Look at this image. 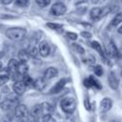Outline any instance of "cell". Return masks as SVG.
<instances>
[{
  "label": "cell",
  "mask_w": 122,
  "mask_h": 122,
  "mask_svg": "<svg viewBox=\"0 0 122 122\" xmlns=\"http://www.w3.org/2000/svg\"><path fill=\"white\" fill-rule=\"evenodd\" d=\"M27 33V30L24 28L20 27H13V28H9L5 31V35L13 41H20L22 40Z\"/></svg>",
  "instance_id": "obj_1"
},
{
  "label": "cell",
  "mask_w": 122,
  "mask_h": 122,
  "mask_svg": "<svg viewBox=\"0 0 122 122\" xmlns=\"http://www.w3.org/2000/svg\"><path fill=\"white\" fill-rule=\"evenodd\" d=\"M62 111L67 114H71L76 109V101L72 97H65L60 102Z\"/></svg>",
  "instance_id": "obj_2"
},
{
  "label": "cell",
  "mask_w": 122,
  "mask_h": 122,
  "mask_svg": "<svg viewBox=\"0 0 122 122\" xmlns=\"http://www.w3.org/2000/svg\"><path fill=\"white\" fill-rule=\"evenodd\" d=\"M67 11V7L65 6V4H63L62 2H56L54 3L51 7V14L54 15V16H60L65 14Z\"/></svg>",
  "instance_id": "obj_3"
},
{
  "label": "cell",
  "mask_w": 122,
  "mask_h": 122,
  "mask_svg": "<svg viewBox=\"0 0 122 122\" xmlns=\"http://www.w3.org/2000/svg\"><path fill=\"white\" fill-rule=\"evenodd\" d=\"M30 114L27 106H25L24 104H18L15 106L14 108V115L19 118V119H23L26 118L28 115Z\"/></svg>",
  "instance_id": "obj_4"
},
{
  "label": "cell",
  "mask_w": 122,
  "mask_h": 122,
  "mask_svg": "<svg viewBox=\"0 0 122 122\" xmlns=\"http://www.w3.org/2000/svg\"><path fill=\"white\" fill-rule=\"evenodd\" d=\"M84 85L87 88H94V89H97V90L102 89V86H101L100 82L96 78H94V76H92V75H90L88 78H86L84 80Z\"/></svg>",
  "instance_id": "obj_5"
},
{
  "label": "cell",
  "mask_w": 122,
  "mask_h": 122,
  "mask_svg": "<svg viewBox=\"0 0 122 122\" xmlns=\"http://www.w3.org/2000/svg\"><path fill=\"white\" fill-rule=\"evenodd\" d=\"M67 79L66 78H61L59 81H57L55 84H54V86L50 90V93H51V94H53V93H58L59 92H61L63 89H64V87H65V85L67 84Z\"/></svg>",
  "instance_id": "obj_6"
},
{
  "label": "cell",
  "mask_w": 122,
  "mask_h": 122,
  "mask_svg": "<svg viewBox=\"0 0 122 122\" xmlns=\"http://www.w3.org/2000/svg\"><path fill=\"white\" fill-rule=\"evenodd\" d=\"M38 51H39V54L43 57H47L50 55V52H51V47L49 45V43L47 41H42L40 44H39V47H38Z\"/></svg>",
  "instance_id": "obj_7"
},
{
  "label": "cell",
  "mask_w": 122,
  "mask_h": 122,
  "mask_svg": "<svg viewBox=\"0 0 122 122\" xmlns=\"http://www.w3.org/2000/svg\"><path fill=\"white\" fill-rule=\"evenodd\" d=\"M26 88H27V86H26V84L23 81H16V82H14V84L12 86L14 93H16L18 96L22 95L25 92Z\"/></svg>",
  "instance_id": "obj_8"
},
{
  "label": "cell",
  "mask_w": 122,
  "mask_h": 122,
  "mask_svg": "<svg viewBox=\"0 0 122 122\" xmlns=\"http://www.w3.org/2000/svg\"><path fill=\"white\" fill-rule=\"evenodd\" d=\"M108 82H109V86L112 89V90H116L118 88L119 85V80L116 77L115 73L113 71H111L108 75Z\"/></svg>",
  "instance_id": "obj_9"
},
{
  "label": "cell",
  "mask_w": 122,
  "mask_h": 122,
  "mask_svg": "<svg viewBox=\"0 0 122 122\" xmlns=\"http://www.w3.org/2000/svg\"><path fill=\"white\" fill-rule=\"evenodd\" d=\"M108 54L110 56H112V58H116L119 57V51L117 49V47L115 46V44L112 41H110L109 45H108V49H107Z\"/></svg>",
  "instance_id": "obj_10"
},
{
  "label": "cell",
  "mask_w": 122,
  "mask_h": 122,
  "mask_svg": "<svg viewBox=\"0 0 122 122\" xmlns=\"http://www.w3.org/2000/svg\"><path fill=\"white\" fill-rule=\"evenodd\" d=\"M112 99L106 97V98H103L101 100V102H100V110H101V112H106L110 111L112 109Z\"/></svg>",
  "instance_id": "obj_11"
},
{
  "label": "cell",
  "mask_w": 122,
  "mask_h": 122,
  "mask_svg": "<svg viewBox=\"0 0 122 122\" xmlns=\"http://www.w3.org/2000/svg\"><path fill=\"white\" fill-rule=\"evenodd\" d=\"M14 105H15V102L7 97L5 100H3V101L0 103V108H1L3 111H5V112H9V111H10V110L14 107Z\"/></svg>",
  "instance_id": "obj_12"
},
{
  "label": "cell",
  "mask_w": 122,
  "mask_h": 122,
  "mask_svg": "<svg viewBox=\"0 0 122 122\" xmlns=\"http://www.w3.org/2000/svg\"><path fill=\"white\" fill-rule=\"evenodd\" d=\"M102 13H103V10H102L101 8H99V7H94V8H92V9L91 10V11H90V16H91L92 19L97 20V19H99L100 17L103 16Z\"/></svg>",
  "instance_id": "obj_13"
},
{
  "label": "cell",
  "mask_w": 122,
  "mask_h": 122,
  "mask_svg": "<svg viewBox=\"0 0 122 122\" xmlns=\"http://www.w3.org/2000/svg\"><path fill=\"white\" fill-rule=\"evenodd\" d=\"M57 74H58L57 69H55L53 67H50V68H48L45 71V72H44V78L46 80H49V79H51V78L57 76Z\"/></svg>",
  "instance_id": "obj_14"
},
{
  "label": "cell",
  "mask_w": 122,
  "mask_h": 122,
  "mask_svg": "<svg viewBox=\"0 0 122 122\" xmlns=\"http://www.w3.org/2000/svg\"><path fill=\"white\" fill-rule=\"evenodd\" d=\"M91 46L99 53V55L101 56L102 60H105V58H106V57H105V52H104V51H103V49H102L100 43L97 42V41H92V42H91Z\"/></svg>",
  "instance_id": "obj_15"
},
{
  "label": "cell",
  "mask_w": 122,
  "mask_h": 122,
  "mask_svg": "<svg viewBox=\"0 0 122 122\" xmlns=\"http://www.w3.org/2000/svg\"><path fill=\"white\" fill-rule=\"evenodd\" d=\"M19 62L16 59H10L8 63V68L10 71V74H15L17 73V69H18Z\"/></svg>",
  "instance_id": "obj_16"
},
{
  "label": "cell",
  "mask_w": 122,
  "mask_h": 122,
  "mask_svg": "<svg viewBox=\"0 0 122 122\" xmlns=\"http://www.w3.org/2000/svg\"><path fill=\"white\" fill-rule=\"evenodd\" d=\"M41 105H42V113H43V115L47 114V113L51 114L54 112V107L51 103L44 102V103H41Z\"/></svg>",
  "instance_id": "obj_17"
},
{
  "label": "cell",
  "mask_w": 122,
  "mask_h": 122,
  "mask_svg": "<svg viewBox=\"0 0 122 122\" xmlns=\"http://www.w3.org/2000/svg\"><path fill=\"white\" fill-rule=\"evenodd\" d=\"M30 113L32 114V115H34V116H36V117H39L40 115H43V113H42V105H41V104H36V105H34V106L31 108Z\"/></svg>",
  "instance_id": "obj_18"
},
{
  "label": "cell",
  "mask_w": 122,
  "mask_h": 122,
  "mask_svg": "<svg viewBox=\"0 0 122 122\" xmlns=\"http://www.w3.org/2000/svg\"><path fill=\"white\" fill-rule=\"evenodd\" d=\"M30 53H29V51H27V50H25V49H23V50H21L19 52H18V57H19V61L20 62H25V63H27V61L29 60V58H30Z\"/></svg>",
  "instance_id": "obj_19"
},
{
  "label": "cell",
  "mask_w": 122,
  "mask_h": 122,
  "mask_svg": "<svg viewBox=\"0 0 122 122\" xmlns=\"http://www.w3.org/2000/svg\"><path fill=\"white\" fill-rule=\"evenodd\" d=\"M28 71H29V66L27 65V63H25V62H19L18 69H17V73L23 76V75L27 74Z\"/></svg>",
  "instance_id": "obj_20"
},
{
  "label": "cell",
  "mask_w": 122,
  "mask_h": 122,
  "mask_svg": "<svg viewBox=\"0 0 122 122\" xmlns=\"http://www.w3.org/2000/svg\"><path fill=\"white\" fill-rule=\"evenodd\" d=\"M46 85V79L43 77V78H38L36 80L33 81V87H35L37 90H42Z\"/></svg>",
  "instance_id": "obj_21"
},
{
  "label": "cell",
  "mask_w": 122,
  "mask_h": 122,
  "mask_svg": "<svg viewBox=\"0 0 122 122\" xmlns=\"http://www.w3.org/2000/svg\"><path fill=\"white\" fill-rule=\"evenodd\" d=\"M121 22H122V12H119L112 18V20L111 22V25L112 26H118Z\"/></svg>",
  "instance_id": "obj_22"
},
{
  "label": "cell",
  "mask_w": 122,
  "mask_h": 122,
  "mask_svg": "<svg viewBox=\"0 0 122 122\" xmlns=\"http://www.w3.org/2000/svg\"><path fill=\"white\" fill-rule=\"evenodd\" d=\"M82 61L86 65H93V64H95V58L92 55H88V56L83 57L82 58Z\"/></svg>",
  "instance_id": "obj_23"
},
{
  "label": "cell",
  "mask_w": 122,
  "mask_h": 122,
  "mask_svg": "<svg viewBox=\"0 0 122 122\" xmlns=\"http://www.w3.org/2000/svg\"><path fill=\"white\" fill-rule=\"evenodd\" d=\"M25 84H26V86L27 87H29V86H32L33 85V79H31L29 75H28V73L27 74H25V75H23V80H22Z\"/></svg>",
  "instance_id": "obj_24"
},
{
  "label": "cell",
  "mask_w": 122,
  "mask_h": 122,
  "mask_svg": "<svg viewBox=\"0 0 122 122\" xmlns=\"http://www.w3.org/2000/svg\"><path fill=\"white\" fill-rule=\"evenodd\" d=\"M72 48H73V50H74L76 52H78L79 54H84V53H85V50H84V48H83L82 46H80L79 44L72 43Z\"/></svg>",
  "instance_id": "obj_25"
},
{
  "label": "cell",
  "mask_w": 122,
  "mask_h": 122,
  "mask_svg": "<svg viewBox=\"0 0 122 122\" xmlns=\"http://www.w3.org/2000/svg\"><path fill=\"white\" fill-rule=\"evenodd\" d=\"M93 71H94L95 75H97V76H102L103 72H104L103 68H102L101 65H95L94 68H93Z\"/></svg>",
  "instance_id": "obj_26"
},
{
  "label": "cell",
  "mask_w": 122,
  "mask_h": 122,
  "mask_svg": "<svg viewBox=\"0 0 122 122\" xmlns=\"http://www.w3.org/2000/svg\"><path fill=\"white\" fill-rule=\"evenodd\" d=\"M42 122H55V119L52 117V115L51 113H47V114L43 115Z\"/></svg>",
  "instance_id": "obj_27"
},
{
  "label": "cell",
  "mask_w": 122,
  "mask_h": 122,
  "mask_svg": "<svg viewBox=\"0 0 122 122\" xmlns=\"http://www.w3.org/2000/svg\"><path fill=\"white\" fill-rule=\"evenodd\" d=\"M14 2H15V5L16 6L24 8V7H27L29 5L30 0H14Z\"/></svg>",
  "instance_id": "obj_28"
},
{
  "label": "cell",
  "mask_w": 122,
  "mask_h": 122,
  "mask_svg": "<svg viewBox=\"0 0 122 122\" xmlns=\"http://www.w3.org/2000/svg\"><path fill=\"white\" fill-rule=\"evenodd\" d=\"M46 26L52 30H59L63 27V24H56V23H47Z\"/></svg>",
  "instance_id": "obj_29"
},
{
  "label": "cell",
  "mask_w": 122,
  "mask_h": 122,
  "mask_svg": "<svg viewBox=\"0 0 122 122\" xmlns=\"http://www.w3.org/2000/svg\"><path fill=\"white\" fill-rule=\"evenodd\" d=\"M29 53H30V55L31 57H36L37 54L39 53V51H38V49L35 48V47H30V50H29Z\"/></svg>",
  "instance_id": "obj_30"
},
{
  "label": "cell",
  "mask_w": 122,
  "mask_h": 122,
  "mask_svg": "<svg viewBox=\"0 0 122 122\" xmlns=\"http://www.w3.org/2000/svg\"><path fill=\"white\" fill-rule=\"evenodd\" d=\"M35 1L38 4V6H40L42 8H45V7L49 6L50 3H51V0H35Z\"/></svg>",
  "instance_id": "obj_31"
},
{
  "label": "cell",
  "mask_w": 122,
  "mask_h": 122,
  "mask_svg": "<svg viewBox=\"0 0 122 122\" xmlns=\"http://www.w3.org/2000/svg\"><path fill=\"white\" fill-rule=\"evenodd\" d=\"M66 35H67V37H68L70 40H71V41H74V40L77 39V34H76L75 32L67 31V32H66Z\"/></svg>",
  "instance_id": "obj_32"
},
{
  "label": "cell",
  "mask_w": 122,
  "mask_h": 122,
  "mask_svg": "<svg viewBox=\"0 0 122 122\" xmlns=\"http://www.w3.org/2000/svg\"><path fill=\"white\" fill-rule=\"evenodd\" d=\"M25 122H38V117L32 115V114H29L27 117H26V121Z\"/></svg>",
  "instance_id": "obj_33"
},
{
  "label": "cell",
  "mask_w": 122,
  "mask_h": 122,
  "mask_svg": "<svg viewBox=\"0 0 122 122\" xmlns=\"http://www.w3.org/2000/svg\"><path fill=\"white\" fill-rule=\"evenodd\" d=\"M10 79V76L8 75H1L0 74V87L4 86V84H6Z\"/></svg>",
  "instance_id": "obj_34"
},
{
  "label": "cell",
  "mask_w": 122,
  "mask_h": 122,
  "mask_svg": "<svg viewBox=\"0 0 122 122\" xmlns=\"http://www.w3.org/2000/svg\"><path fill=\"white\" fill-rule=\"evenodd\" d=\"M81 36H83V37H85V38H91L92 37V33L91 32H89V31H81Z\"/></svg>",
  "instance_id": "obj_35"
},
{
  "label": "cell",
  "mask_w": 122,
  "mask_h": 122,
  "mask_svg": "<svg viewBox=\"0 0 122 122\" xmlns=\"http://www.w3.org/2000/svg\"><path fill=\"white\" fill-rule=\"evenodd\" d=\"M84 105H85L86 110H88V111H90V110H91V106H90V102H89V100L85 99V100H84Z\"/></svg>",
  "instance_id": "obj_36"
},
{
  "label": "cell",
  "mask_w": 122,
  "mask_h": 122,
  "mask_svg": "<svg viewBox=\"0 0 122 122\" xmlns=\"http://www.w3.org/2000/svg\"><path fill=\"white\" fill-rule=\"evenodd\" d=\"M13 0H1V3L3 5H10Z\"/></svg>",
  "instance_id": "obj_37"
},
{
  "label": "cell",
  "mask_w": 122,
  "mask_h": 122,
  "mask_svg": "<svg viewBox=\"0 0 122 122\" xmlns=\"http://www.w3.org/2000/svg\"><path fill=\"white\" fill-rule=\"evenodd\" d=\"M88 0H74V4L75 5H79V4H82V3H85L87 2Z\"/></svg>",
  "instance_id": "obj_38"
},
{
  "label": "cell",
  "mask_w": 122,
  "mask_h": 122,
  "mask_svg": "<svg viewBox=\"0 0 122 122\" xmlns=\"http://www.w3.org/2000/svg\"><path fill=\"white\" fill-rule=\"evenodd\" d=\"M109 122H121V121L118 120V119H112V120H110Z\"/></svg>",
  "instance_id": "obj_39"
},
{
  "label": "cell",
  "mask_w": 122,
  "mask_h": 122,
  "mask_svg": "<svg viewBox=\"0 0 122 122\" xmlns=\"http://www.w3.org/2000/svg\"><path fill=\"white\" fill-rule=\"evenodd\" d=\"M118 32H119V33H122V26L118 28Z\"/></svg>",
  "instance_id": "obj_40"
},
{
  "label": "cell",
  "mask_w": 122,
  "mask_h": 122,
  "mask_svg": "<svg viewBox=\"0 0 122 122\" xmlns=\"http://www.w3.org/2000/svg\"><path fill=\"white\" fill-rule=\"evenodd\" d=\"M92 2L93 4H96V3L98 2V0H92Z\"/></svg>",
  "instance_id": "obj_41"
},
{
  "label": "cell",
  "mask_w": 122,
  "mask_h": 122,
  "mask_svg": "<svg viewBox=\"0 0 122 122\" xmlns=\"http://www.w3.org/2000/svg\"><path fill=\"white\" fill-rule=\"evenodd\" d=\"M2 68H3V64H2V62L0 61V70H1Z\"/></svg>",
  "instance_id": "obj_42"
},
{
  "label": "cell",
  "mask_w": 122,
  "mask_h": 122,
  "mask_svg": "<svg viewBox=\"0 0 122 122\" xmlns=\"http://www.w3.org/2000/svg\"><path fill=\"white\" fill-rule=\"evenodd\" d=\"M17 122H24V121H23V120H22V119H20V120H18V121H17Z\"/></svg>",
  "instance_id": "obj_43"
},
{
  "label": "cell",
  "mask_w": 122,
  "mask_h": 122,
  "mask_svg": "<svg viewBox=\"0 0 122 122\" xmlns=\"http://www.w3.org/2000/svg\"><path fill=\"white\" fill-rule=\"evenodd\" d=\"M121 75H122V69H121Z\"/></svg>",
  "instance_id": "obj_44"
},
{
  "label": "cell",
  "mask_w": 122,
  "mask_h": 122,
  "mask_svg": "<svg viewBox=\"0 0 122 122\" xmlns=\"http://www.w3.org/2000/svg\"><path fill=\"white\" fill-rule=\"evenodd\" d=\"M121 1H122V0H121Z\"/></svg>",
  "instance_id": "obj_45"
}]
</instances>
